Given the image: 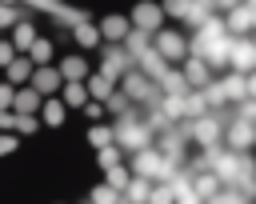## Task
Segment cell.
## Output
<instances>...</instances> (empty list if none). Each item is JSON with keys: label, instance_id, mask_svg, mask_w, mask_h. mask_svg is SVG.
<instances>
[{"label": "cell", "instance_id": "6da1fadb", "mask_svg": "<svg viewBox=\"0 0 256 204\" xmlns=\"http://www.w3.org/2000/svg\"><path fill=\"white\" fill-rule=\"evenodd\" d=\"M32 36H36V28H32V24H20V28H16V48H28Z\"/></svg>", "mask_w": 256, "mask_h": 204}, {"label": "cell", "instance_id": "7a4b0ae2", "mask_svg": "<svg viewBox=\"0 0 256 204\" xmlns=\"http://www.w3.org/2000/svg\"><path fill=\"white\" fill-rule=\"evenodd\" d=\"M36 104H40L36 88H32V92H20V100H16V112H28V108H36Z\"/></svg>", "mask_w": 256, "mask_h": 204}, {"label": "cell", "instance_id": "3957f363", "mask_svg": "<svg viewBox=\"0 0 256 204\" xmlns=\"http://www.w3.org/2000/svg\"><path fill=\"white\" fill-rule=\"evenodd\" d=\"M60 72H68V76H84V60H80V56H68Z\"/></svg>", "mask_w": 256, "mask_h": 204}, {"label": "cell", "instance_id": "277c9868", "mask_svg": "<svg viewBox=\"0 0 256 204\" xmlns=\"http://www.w3.org/2000/svg\"><path fill=\"white\" fill-rule=\"evenodd\" d=\"M76 40H80V44H96L100 36H96V28H88V24H80V28H76Z\"/></svg>", "mask_w": 256, "mask_h": 204}, {"label": "cell", "instance_id": "5b68a950", "mask_svg": "<svg viewBox=\"0 0 256 204\" xmlns=\"http://www.w3.org/2000/svg\"><path fill=\"white\" fill-rule=\"evenodd\" d=\"M0 104H12V88L8 84H0Z\"/></svg>", "mask_w": 256, "mask_h": 204}, {"label": "cell", "instance_id": "8992f818", "mask_svg": "<svg viewBox=\"0 0 256 204\" xmlns=\"http://www.w3.org/2000/svg\"><path fill=\"white\" fill-rule=\"evenodd\" d=\"M8 20H12V12H8V8H0V24H8Z\"/></svg>", "mask_w": 256, "mask_h": 204}]
</instances>
